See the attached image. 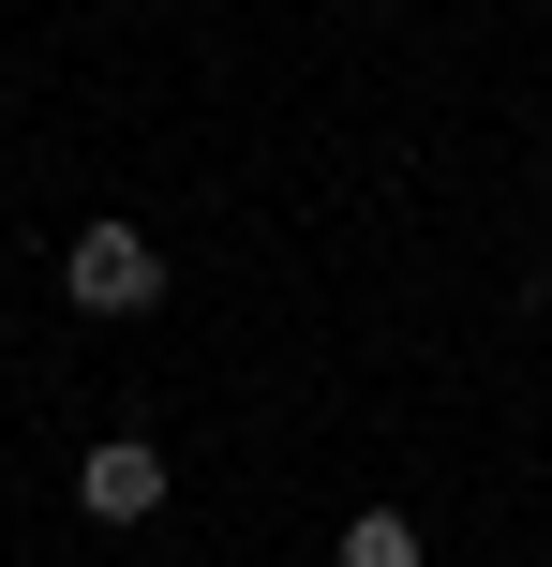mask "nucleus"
I'll return each mask as SVG.
<instances>
[{"mask_svg":"<svg viewBox=\"0 0 552 567\" xmlns=\"http://www.w3.org/2000/svg\"><path fill=\"white\" fill-rule=\"evenodd\" d=\"M75 508L90 523H149L165 508V449H149V433H105V449L75 463Z\"/></svg>","mask_w":552,"mask_h":567,"instance_id":"2","label":"nucleus"},{"mask_svg":"<svg viewBox=\"0 0 552 567\" xmlns=\"http://www.w3.org/2000/svg\"><path fill=\"white\" fill-rule=\"evenodd\" d=\"M329 567H434V553H418V523H404V508H358Z\"/></svg>","mask_w":552,"mask_h":567,"instance_id":"3","label":"nucleus"},{"mask_svg":"<svg viewBox=\"0 0 552 567\" xmlns=\"http://www.w3.org/2000/svg\"><path fill=\"white\" fill-rule=\"evenodd\" d=\"M60 299L105 313V329H119V313H149V299H165V239L119 225V209H105V225H75V239H60Z\"/></svg>","mask_w":552,"mask_h":567,"instance_id":"1","label":"nucleus"}]
</instances>
